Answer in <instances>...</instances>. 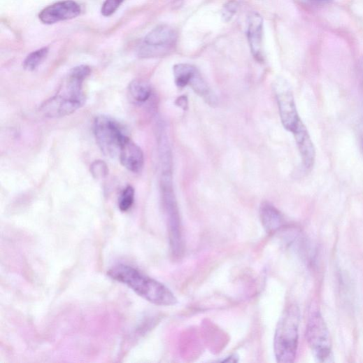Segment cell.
Returning <instances> with one entry per match:
<instances>
[{"label": "cell", "instance_id": "obj_1", "mask_svg": "<svg viewBox=\"0 0 363 363\" xmlns=\"http://www.w3.org/2000/svg\"><path fill=\"white\" fill-rule=\"evenodd\" d=\"M89 66L82 65L73 69L57 93L46 100L40 111L49 118L70 115L84 106L85 94L83 83L90 76Z\"/></svg>", "mask_w": 363, "mask_h": 363}, {"label": "cell", "instance_id": "obj_2", "mask_svg": "<svg viewBox=\"0 0 363 363\" xmlns=\"http://www.w3.org/2000/svg\"><path fill=\"white\" fill-rule=\"evenodd\" d=\"M108 275L154 304L173 306L178 302L174 294L166 286L132 266L118 265L112 268Z\"/></svg>", "mask_w": 363, "mask_h": 363}, {"label": "cell", "instance_id": "obj_3", "mask_svg": "<svg viewBox=\"0 0 363 363\" xmlns=\"http://www.w3.org/2000/svg\"><path fill=\"white\" fill-rule=\"evenodd\" d=\"M299 322V307L290 305L280 318L275 333L274 351L278 362L294 361L298 349Z\"/></svg>", "mask_w": 363, "mask_h": 363}, {"label": "cell", "instance_id": "obj_4", "mask_svg": "<svg viewBox=\"0 0 363 363\" xmlns=\"http://www.w3.org/2000/svg\"><path fill=\"white\" fill-rule=\"evenodd\" d=\"M306 339L318 362L329 363L334 361L330 333L318 309H313L309 314Z\"/></svg>", "mask_w": 363, "mask_h": 363}, {"label": "cell", "instance_id": "obj_5", "mask_svg": "<svg viewBox=\"0 0 363 363\" xmlns=\"http://www.w3.org/2000/svg\"><path fill=\"white\" fill-rule=\"evenodd\" d=\"M93 130L101 152L110 158L118 157L124 141L128 138L124 127L113 118L101 115L96 118Z\"/></svg>", "mask_w": 363, "mask_h": 363}, {"label": "cell", "instance_id": "obj_6", "mask_svg": "<svg viewBox=\"0 0 363 363\" xmlns=\"http://www.w3.org/2000/svg\"><path fill=\"white\" fill-rule=\"evenodd\" d=\"M162 187L171 250L173 254L180 256L183 251V239L179 210L173 186L172 172L163 173Z\"/></svg>", "mask_w": 363, "mask_h": 363}, {"label": "cell", "instance_id": "obj_7", "mask_svg": "<svg viewBox=\"0 0 363 363\" xmlns=\"http://www.w3.org/2000/svg\"><path fill=\"white\" fill-rule=\"evenodd\" d=\"M177 32L167 25H161L153 29L145 37L139 50L142 58L163 56L175 44Z\"/></svg>", "mask_w": 363, "mask_h": 363}, {"label": "cell", "instance_id": "obj_8", "mask_svg": "<svg viewBox=\"0 0 363 363\" xmlns=\"http://www.w3.org/2000/svg\"><path fill=\"white\" fill-rule=\"evenodd\" d=\"M274 90L282 124L285 129L293 133L301 122L297 111L293 92L289 84L283 80L275 83Z\"/></svg>", "mask_w": 363, "mask_h": 363}, {"label": "cell", "instance_id": "obj_9", "mask_svg": "<svg viewBox=\"0 0 363 363\" xmlns=\"http://www.w3.org/2000/svg\"><path fill=\"white\" fill-rule=\"evenodd\" d=\"M80 13L81 8L77 3L64 0L43 9L38 17L43 24H54L76 18Z\"/></svg>", "mask_w": 363, "mask_h": 363}, {"label": "cell", "instance_id": "obj_10", "mask_svg": "<svg viewBox=\"0 0 363 363\" xmlns=\"http://www.w3.org/2000/svg\"><path fill=\"white\" fill-rule=\"evenodd\" d=\"M264 20L257 13H250L248 17L247 38L254 59L264 62L263 53Z\"/></svg>", "mask_w": 363, "mask_h": 363}, {"label": "cell", "instance_id": "obj_11", "mask_svg": "<svg viewBox=\"0 0 363 363\" xmlns=\"http://www.w3.org/2000/svg\"><path fill=\"white\" fill-rule=\"evenodd\" d=\"M292 134L301 155L303 166L306 170L309 171L314 167L316 159V150L313 140L311 139L302 122Z\"/></svg>", "mask_w": 363, "mask_h": 363}, {"label": "cell", "instance_id": "obj_12", "mask_svg": "<svg viewBox=\"0 0 363 363\" xmlns=\"http://www.w3.org/2000/svg\"><path fill=\"white\" fill-rule=\"evenodd\" d=\"M122 165L130 172L140 173L144 165V155L141 148L129 137L124 141L120 152Z\"/></svg>", "mask_w": 363, "mask_h": 363}, {"label": "cell", "instance_id": "obj_13", "mask_svg": "<svg viewBox=\"0 0 363 363\" xmlns=\"http://www.w3.org/2000/svg\"><path fill=\"white\" fill-rule=\"evenodd\" d=\"M260 218L266 232L276 233L283 225V218L279 211L269 202H264L260 208Z\"/></svg>", "mask_w": 363, "mask_h": 363}, {"label": "cell", "instance_id": "obj_14", "mask_svg": "<svg viewBox=\"0 0 363 363\" xmlns=\"http://www.w3.org/2000/svg\"><path fill=\"white\" fill-rule=\"evenodd\" d=\"M128 92L134 101L143 103L150 98L151 87L148 83L143 80H135L129 84Z\"/></svg>", "mask_w": 363, "mask_h": 363}, {"label": "cell", "instance_id": "obj_15", "mask_svg": "<svg viewBox=\"0 0 363 363\" xmlns=\"http://www.w3.org/2000/svg\"><path fill=\"white\" fill-rule=\"evenodd\" d=\"M197 69L190 64H180L173 67V76L176 85L179 88H184L188 85L191 78Z\"/></svg>", "mask_w": 363, "mask_h": 363}, {"label": "cell", "instance_id": "obj_16", "mask_svg": "<svg viewBox=\"0 0 363 363\" xmlns=\"http://www.w3.org/2000/svg\"><path fill=\"white\" fill-rule=\"evenodd\" d=\"M48 51V48L44 47L32 52L24 60V69L27 71H35L46 59Z\"/></svg>", "mask_w": 363, "mask_h": 363}, {"label": "cell", "instance_id": "obj_17", "mask_svg": "<svg viewBox=\"0 0 363 363\" xmlns=\"http://www.w3.org/2000/svg\"><path fill=\"white\" fill-rule=\"evenodd\" d=\"M135 191L131 186H127L122 192L119 199V208L123 212L129 211L134 202Z\"/></svg>", "mask_w": 363, "mask_h": 363}, {"label": "cell", "instance_id": "obj_18", "mask_svg": "<svg viewBox=\"0 0 363 363\" xmlns=\"http://www.w3.org/2000/svg\"><path fill=\"white\" fill-rule=\"evenodd\" d=\"M90 173L94 179H105L109 174V169L105 162L97 160L90 166Z\"/></svg>", "mask_w": 363, "mask_h": 363}, {"label": "cell", "instance_id": "obj_19", "mask_svg": "<svg viewBox=\"0 0 363 363\" xmlns=\"http://www.w3.org/2000/svg\"><path fill=\"white\" fill-rule=\"evenodd\" d=\"M124 0H106L102 5L101 13L104 17H111L119 9Z\"/></svg>", "mask_w": 363, "mask_h": 363}, {"label": "cell", "instance_id": "obj_20", "mask_svg": "<svg viewBox=\"0 0 363 363\" xmlns=\"http://www.w3.org/2000/svg\"><path fill=\"white\" fill-rule=\"evenodd\" d=\"M239 10V4L235 0L228 2L222 10V19L225 22H229L236 14Z\"/></svg>", "mask_w": 363, "mask_h": 363}, {"label": "cell", "instance_id": "obj_21", "mask_svg": "<svg viewBox=\"0 0 363 363\" xmlns=\"http://www.w3.org/2000/svg\"><path fill=\"white\" fill-rule=\"evenodd\" d=\"M176 105L182 108L183 110L185 111L187 108V99L185 96H182L179 97L176 100Z\"/></svg>", "mask_w": 363, "mask_h": 363}, {"label": "cell", "instance_id": "obj_22", "mask_svg": "<svg viewBox=\"0 0 363 363\" xmlns=\"http://www.w3.org/2000/svg\"><path fill=\"white\" fill-rule=\"evenodd\" d=\"M238 357L236 355H231L230 357H227V359H224L222 360L223 362H238Z\"/></svg>", "mask_w": 363, "mask_h": 363}]
</instances>
